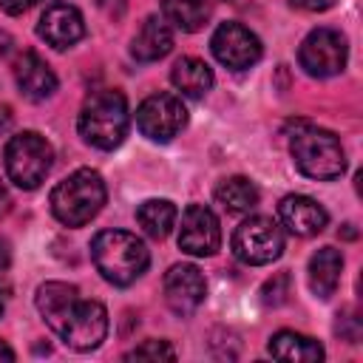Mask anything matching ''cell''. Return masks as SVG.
Masks as SVG:
<instances>
[{"instance_id":"277c9868","label":"cell","mask_w":363,"mask_h":363,"mask_svg":"<svg viewBox=\"0 0 363 363\" xmlns=\"http://www.w3.org/2000/svg\"><path fill=\"white\" fill-rule=\"evenodd\" d=\"M105 196L102 176L91 167H79L51 190V213L65 227H82L102 210Z\"/></svg>"},{"instance_id":"83f0119b","label":"cell","mask_w":363,"mask_h":363,"mask_svg":"<svg viewBox=\"0 0 363 363\" xmlns=\"http://www.w3.org/2000/svg\"><path fill=\"white\" fill-rule=\"evenodd\" d=\"M9 207H11V196H9L6 184L0 182V216H6V213H9Z\"/></svg>"},{"instance_id":"484cf974","label":"cell","mask_w":363,"mask_h":363,"mask_svg":"<svg viewBox=\"0 0 363 363\" xmlns=\"http://www.w3.org/2000/svg\"><path fill=\"white\" fill-rule=\"evenodd\" d=\"M34 3H40V0H0V9H3L6 14H23V11H28Z\"/></svg>"},{"instance_id":"8992f818","label":"cell","mask_w":363,"mask_h":363,"mask_svg":"<svg viewBox=\"0 0 363 363\" xmlns=\"http://www.w3.org/2000/svg\"><path fill=\"white\" fill-rule=\"evenodd\" d=\"M54 164V150L37 130H23L6 145V173L20 190H37Z\"/></svg>"},{"instance_id":"ba28073f","label":"cell","mask_w":363,"mask_h":363,"mask_svg":"<svg viewBox=\"0 0 363 363\" xmlns=\"http://www.w3.org/2000/svg\"><path fill=\"white\" fill-rule=\"evenodd\" d=\"M346 57H349V45L346 37L335 28H315L303 37L301 48H298V62L309 77H335L346 68Z\"/></svg>"},{"instance_id":"7a4b0ae2","label":"cell","mask_w":363,"mask_h":363,"mask_svg":"<svg viewBox=\"0 0 363 363\" xmlns=\"http://www.w3.org/2000/svg\"><path fill=\"white\" fill-rule=\"evenodd\" d=\"M91 258H94L96 272L113 286L133 284L150 264V252L145 241L125 230L96 233L91 241Z\"/></svg>"},{"instance_id":"f1b7e54d","label":"cell","mask_w":363,"mask_h":363,"mask_svg":"<svg viewBox=\"0 0 363 363\" xmlns=\"http://www.w3.org/2000/svg\"><path fill=\"white\" fill-rule=\"evenodd\" d=\"M11 125V108L9 105H0V130H6Z\"/></svg>"},{"instance_id":"e0dca14e","label":"cell","mask_w":363,"mask_h":363,"mask_svg":"<svg viewBox=\"0 0 363 363\" xmlns=\"http://www.w3.org/2000/svg\"><path fill=\"white\" fill-rule=\"evenodd\" d=\"M340 272H343V255L335 247H320L312 258H309V289L318 298H329L335 295L337 284H340Z\"/></svg>"},{"instance_id":"5b68a950","label":"cell","mask_w":363,"mask_h":363,"mask_svg":"<svg viewBox=\"0 0 363 363\" xmlns=\"http://www.w3.org/2000/svg\"><path fill=\"white\" fill-rule=\"evenodd\" d=\"M289 153L295 167L318 182L337 179L346 170V153L340 139L318 125H303L301 130H295L289 139Z\"/></svg>"},{"instance_id":"9c48e42d","label":"cell","mask_w":363,"mask_h":363,"mask_svg":"<svg viewBox=\"0 0 363 363\" xmlns=\"http://www.w3.org/2000/svg\"><path fill=\"white\" fill-rule=\"evenodd\" d=\"M187 125V108L173 94H150L136 108V128L153 142H170Z\"/></svg>"},{"instance_id":"52a82bcc","label":"cell","mask_w":363,"mask_h":363,"mask_svg":"<svg viewBox=\"0 0 363 363\" xmlns=\"http://www.w3.org/2000/svg\"><path fill=\"white\" fill-rule=\"evenodd\" d=\"M230 244H233V252L238 261H244L250 267H264V264H272L275 258H281L284 233L272 218L250 216L247 221H241L235 227Z\"/></svg>"},{"instance_id":"6da1fadb","label":"cell","mask_w":363,"mask_h":363,"mask_svg":"<svg viewBox=\"0 0 363 363\" xmlns=\"http://www.w3.org/2000/svg\"><path fill=\"white\" fill-rule=\"evenodd\" d=\"M34 303L43 320L65 346L77 352L96 349L108 335V312L99 301H82L79 289L65 281H48L37 289Z\"/></svg>"},{"instance_id":"30bf717a","label":"cell","mask_w":363,"mask_h":363,"mask_svg":"<svg viewBox=\"0 0 363 363\" xmlns=\"http://www.w3.org/2000/svg\"><path fill=\"white\" fill-rule=\"evenodd\" d=\"M210 48L216 60L230 71H244L261 60V40L241 23H221L213 31Z\"/></svg>"},{"instance_id":"5bb4252c","label":"cell","mask_w":363,"mask_h":363,"mask_svg":"<svg viewBox=\"0 0 363 363\" xmlns=\"http://www.w3.org/2000/svg\"><path fill=\"white\" fill-rule=\"evenodd\" d=\"M14 79L26 99L43 102L57 91V74L37 51H23L14 60Z\"/></svg>"},{"instance_id":"7c38bea8","label":"cell","mask_w":363,"mask_h":363,"mask_svg":"<svg viewBox=\"0 0 363 363\" xmlns=\"http://www.w3.org/2000/svg\"><path fill=\"white\" fill-rule=\"evenodd\" d=\"M207 295V284L199 267L176 264L164 275V301L176 315H193Z\"/></svg>"},{"instance_id":"4fadbf2b","label":"cell","mask_w":363,"mask_h":363,"mask_svg":"<svg viewBox=\"0 0 363 363\" xmlns=\"http://www.w3.org/2000/svg\"><path fill=\"white\" fill-rule=\"evenodd\" d=\"M37 34L51 48H60L62 51V48H68V45H74V43L82 40L85 20H82V14L74 6H68V3H51L43 11L40 23H37Z\"/></svg>"},{"instance_id":"4316f807","label":"cell","mask_w":363,"mask_h":363,"mask_svg":"<svg viewBox=\"0 0 363 363\" xmlns=\"http://www.w3.org/2000/svg\"><path fill=\"white\" fill-rule=\"evenodd\" d=\"M292 6H298V9H303V11H326V9H332L337 0H289Z\"/></svg>"},{"instance_id":"9a60e30c","label":"cell","mask_w":363,"mask_h":363,"mask_svg":"<svg viewBox=\"0 0 363 363\" xmlns=\"http://www.w3.org/2000/svg\"><path fill=\"white\" fill-rule=\"evenodd\" d=\"M278 216H281V221H284V227L289 233L303 235V238L306 235H318L326 227V221H329L326 210L315 199L301 196V193L284 196L281 204H278Z\"/></svg>"},{"instance_id":"ffe728a7","label":"cell","mask_w":363,"mask_h":363,"mask_svg":"<svg viewBox=\"0 0 363 363\" xmlns=\"http://www.w3.org/2000/svg\"><path fill=\"white\" fill-rule=\"evenodd\" d=\"M159 9H162V20L184 34L204 28V23L210 20V9L204 0H162Z\"/></svg>"},{"instance_id":"7402d4cb","label":"cell","mask_w":363,"mask_h":363,"mask_svg":"<svg viewBox=\"0 0 363 363\" xmlns=\"http://www.w3.org/2000/svg\"><path fill=\"white\" fill-rule=\"evenodd\" d=\"M216 201L227 213H250L258 204V187L244 176H230V179L218 182Z\"/></svg>"},{"instance_id":"603a6c76","label":"cell","mask_w":363,"mask_h":363,"mask_svg":"<svg viewBox=\"0 0 363 363\" xmlns=\"http://www.w3.org/2000/svg\"><path fill=\"white\" fill-rule=\"evenodd\" d=\"M173 357H176V349L167 340H145L142 346L125 354V360H173Z\"/></svg>"},{"instance_id":"44dd1931","label":"cell","mask_w":363,"mask_h":363,"mask_svg":"<svg viewBox=\"0 0 363 363\" xmlns=\"http://www.w3.org/2000/svg\"><path fill=\"white\" fill-rule=\"evenodd\" d=\"M176 216L179 210L167 199H147L136 207V221L150 238H167L176 224Z\"/></svg>"},{"instance_id":"d4e9b609","label":"cell","mask_w":363,"mask_h":363,"mask_svg":"<svg viewBox=\"0 0 363 363\" xmlns=\"http://www.w3.org/2000/svg\"><path fill=\"white\" fill-rule=\"evenodd\" d=\"M6 275H9V247L0 241V315L6 309Z\"/></svg>"},{"instance_id":"2e32d148","label":"cell","mask_w":363,"mask_h":363,"mask_svg":"<svg viewBox=\"0 0 363 363\" xmlns=\"http://www.w3.org/2000/svg\"><path fill=\"white\" fill-rule=\"evenodd\" d=\"M170 48H173V31L162 17H147L130 43V54L139 62H156L167 57Z\"/></svg>"},{"instance_id":"8fae6325","label":"cell","mask_w":363,"mask_h":363,"mask_svg":"<svg viewBox=\"0 0 363 363\" xmlns=\"http://www.w3.org/2000/svg\"><path fill=\"white\" fill-rule=\"evenodd\" d=\"M179 247L187 255H216L221 247V227L218 218L210 207L204 204H190L182 213V227H179Z\"/></svg>"},{"instance_id":"3957f363","label":"cell","mask_w":363,"mask_h":363,"mask_svg":"<svg viewBox=\"0 0 363 363\" xmlns=\"http://www.w3.org/2000/svg\"><path fill=\"white\" fill-rule=\"evenodd\" d=\"M128 122L130 116H128L125 94L113 88H102L85 99L77 119V130L88 145L99 150H113L128 136Z\"/></svg>"},{"instance_id":"d6986e66","label":"cell","mask_w":363,"mask_h":363,"mask_svg":"<svg viewBox=\"0 0 363 363\" xmlns=\"http://www.w3.org/2000/svg\"><path fill=\"white\" fill-rule=\"evenodd\" d=\"M170 82L176 85L179 94H184L190 99H201L213 88V71L199 57H182L170 68Z\"/></svg>"},{"instance_id":"ac0fdd59","label":"cell","mask_w":363,"mask_h":363,"mask_svg":"<svg viewBox=\"0 0 363 363\" xmlns=\"http://www.w3.org/2000/svg\"><path fill=\"white\" fill-rule=\"evenodd\" d=\"M269 354L278 357V360H295V363H318L323 360V346L315 340V337H306V335H298L292 329H281L269 337Z\"/></svg>"},{"instance_id":"f546056e","label":"cell","mask_w":363,"mask_h":363,"mask_svg":"<svg viewBox=\"0 0 363 363\" xmlns=\"http://www.w3.org/2000/svg\"><path fill=\"white\" fill-rule=\"evenodd\" d=\"M0 360H6V363H11V360H14V352H11L3 340H0Z\"/></svg>"},{"instance_id":"cb8c5ba5","label":"cell","mask_w":363,"mask_h":363,"mask_svg":"<svg viewBox=\"0 0 363 363\" xmlns=\"http://www.w3.org/2000/svg\"><path fill=\"white\" fill-rule=\"evenodd\" d=\"M286 289H289V275H278V278L267 281L264 295H267V292H275V295H269V298H267V303H272V306L284 303V301H286Z\"/></svg>"}]
</instances>
